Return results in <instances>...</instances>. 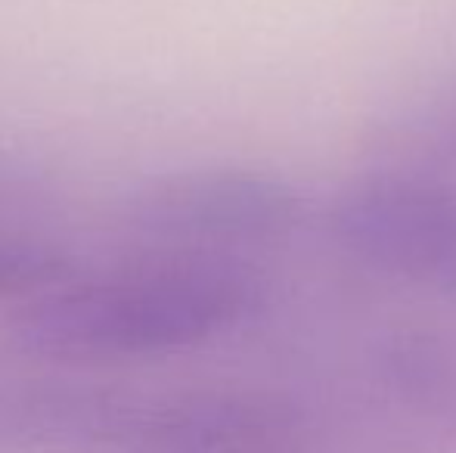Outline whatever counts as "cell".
I'll return each instance as SVG.
<instances>
[{"mask_svg":"<svg viewBox=\"0 0 456 453\" xmlns=\"http://www.w3.org/2000/svg\"><path fill=\"white\" fill-rule=\"evenodd\" d=\"M255 261L150 252L106 271H69L12 314L16 348L47 363H121L199 348L255 317Z\"/></svg>","mask_w":456,"mask_h":453,"instance_id":"6da1fadb","label":"cell"},{"mask_svg":"<svg viewBox=\"0 0 456 453\" xmlns=\"http://www.w3.org/2000/svg\"><path fill=\"white\" fill-rule=\"evenodd\" d=\"M307 218V202L289 177L252 165H196L137 183L118 208V224L150 252L252 261L280 248Z\"/></svg>","mask_w":456,"mask_h":453,"instance_id":"7a4b0ae2","label":"cell"},{"mask_svg":"<svg viewBox=\"0 0 456 453\" xmlns=\"http://www.w3.org/2000/svg\"><path fill=\"white\" fill-rule=\"evenodd\" d=\"M326 227L372 273L456 295V193L444 183L407 171L357 177L332 199Z\"/></svg>","mask_w":456,"mask_h":453,"instance_id":"3957f363","label":"cell"},{"mask_svg":"<svg viewBox=\"0 0 456 453\" xmlns=\"http://www.w3.org/2000/svg\"><path fill=\"white\" fill-rule=\"evenodd\" d=\"M112 453H305L292 404L252 388H202L137 400Z\"/></svg>","mask_w":456,"mask_h":453,"instance_id":"277c9868","label":"cell"},{"mask_svg":"<svg viewBox=\"0 0 456 453\" xmlns=\"http://www.w3.org/2000/svg\"><path fill=\"white\" fill-rule=\"evenodd\" d=\"M137 400L112 388L44 379H0V453L115 448Z\"/></svg>","mask_w":456,"mask_h":453,"instance_id":"5b68a950","label":"cell"},{"mask_svg":"<svg viewBox=\"0 0 456 453\" xmlns=\"http://www.w3.org/2000/svg\"><path fill=\"white\" fill-rule=\"evenodd\" d=\"M69 273V258L56 246L25 233L0 230V302L31 298Z\"/></svg>","mask_w":456,"mask_h":453,"instance_id":"8992f818","label":"cell"}]
</instances>
